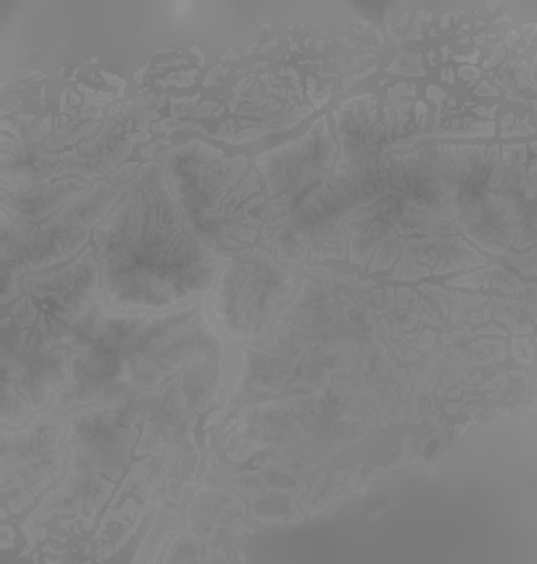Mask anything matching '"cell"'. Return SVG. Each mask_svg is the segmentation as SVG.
Segmentation results:
<instances>
[{
    "instance_id": "cell-1",
    "label": "cell",
    "mask_w": 537,
    "mask_h": 564,
    "mask_svg": "<svg viewBox=\"0 0 537 564\" xmlns=\"http://www.w3.org/2000/svg\"><path fill=\"white\" fill-rule=\"evenodd\" d=\"M103 288L114 307L164 310L212 288L216 251L192 226L157 166L96 235Z\"/></svg>"
},
{
    "instance_id": "cell-2",
    "label": "cell",
    "mask_w": 537,
    "mask_h": 564,
    "mask_svg": "<svg viewBox=\"0 0 537 564\" xmlns=\"http://www.w3.org/2000/svg\"><path fill=\"white\" fill-rule=\"evenodd\" d=\"M288 285L284 271L262 253H244L228 267L221 288L222 319L233 337H248L271 314Z\"/></svg>"
}]
</instances>
